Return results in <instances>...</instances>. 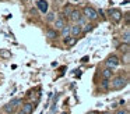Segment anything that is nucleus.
<instances>
[{"instance_id":"9","label":"nucleus","mask_w":130,"mask_h":114,"mask_svg":"<svg viewBox=\"0 0 130 114\" xmlns=\"http://www.w3.org/2000/svg\"><path fill=\"white\" fill-rule=\"evenodd\" d=\"M53 24H55V28H53L55 31H60L66 25L64 24V19H63L62 17H56V18H55V21H53Z\"/></svg>"},{"instance_id":"21","label":"nucleus","mask_w":130,"mask_h":114,"mask_svg":"<svg viewBox=\"0 0 130 114\" xmlns=\"http://www.w3.org/2000/svg\"><path fill=\"white\" fill-rule=\"evenodd\" d=\"M101 89H104V90L109 89V81H108V79H102V82H101Z\"/></svg>"},{"instance_id":"7","label":"nucleus","mask_w":130,"mask_h":114,"mask_svg":"<svg viewBox=\"0 0 130 114\" xmlns=\"http://www.w3.org/2000/svg\"><path fill=\"white\" fill-rule=\"evenodd\" d=\"M70 33H71V36H74V38L77 39V36L83 33V27H81V25H78V24L71 25V27H70Z\"/></svg>"},{"instance_id":"12","label":"nucleus","mask_w":130,"mask_h":114,"mask_svg":"<svg viewBox=\"0 0 130 114\" xmlns=\"http://www.w3.org/2000/svg\"><path fill=\"white\" fill-rule=\"evenodd\" d=\"M0 57L4 58V60H7V58L11 57V52L7 49H0Z\"/></svg>"},{"instance_id":"20","label":"nucleus","mask_w":130,"mask_h":114,"mask_svg":"<svg viewBox=\"0 0 130 114\" xmlns=\"http://www.w3.org/2000/svg\"><path fill=\"white\" fill-rule=\"evenodd\" d=\"M4 111H6V113H9V114H11V113H14V111H15V108L13 107L10 103H7V104L4 106Z\"/></svg>"},{"instance_id":"26","label":"nucleus","mask_w":130,"mask_h":114,"mask_svg":"<svg viewBox=\"0 0 130 114\" xmlns=\"http://www.w3.org/2000/svg\"><path fill=\"white\" fill-rule=\"evenodd\" d=\"M102 114H113V113H110V111H104Z\"/></svg>"},{"instance_id":"8","label":"nucleus","mask_w":130,"mask_h":114,"mask_svg":"<svg viewBox=\"0 0 130 114\" xmlns=\"http://www.w3.org/2000/svg\"><path fill=\"white\" fill-rule=\"evenodd\" d=\"M113 72H115V71H113L112 68H109V67H105L104 70H101V77L104 78V79H108V81H109L110 78L113 77Z\"/></svg>"},{"instance_id":"2","label":"nucleus","mask_w":130,"mask_h":114,"mask_svg":"<svg viewBox=\"0 0 130 114\" xmlns=\"http://www.w3.org/2000/svg\"><path fill=\"white\" fill-rule=\"evenodd\" d=\"M81 13H83V17H85V18L90 19V21H96V19H98V11H96L94 7L85 6V7L83 8Z\"/></svg>"},{"instance_id":"11","label":"nucleus","mask_w":130,"mask_h":114,"mask_svg":"<svg viewBox=\"0 0 130 114\" xmlns=\"http://www.w3.org/2000/svg\"><path fill=\"white\" fill-rule=\"evenodd\" d=\"M23 111L25 114H31L34 111V104L32 103H24L23 104Z\"/></svg>"},{"instance_id":"17","label":"nucleus","mask_w":130,"mask_h":114,"mask_svg":"<svg viewBox=\"0 0 130 114\" xmlns=\"http://www.w3.org/2000/svg\"><path fill=\"white\" fill-rule=\"evenodd\" d=\"M122 39H123L124 43H129V40H130V31H129V28H127V29L124 31V33L122 35Z\"/></svg>"},{"instance_id":"18","label":"nucleus","mask_w":130,"mask_h":114,"mask_svg":"<svg viewBox=\"0 0 130 114\" xmlns=\"http://www.w3.org/2000/svg\"><path fill=\"white\" fill-rule=\"evenodd\" d=\"M9 103H10V104H11V106H13V107H14V108H17L18 106H20V103H21V99H18V97H15V99L10 100Z\"/></svg>"},{"instance_id":"22","label":"nucleus","mask_w":130,"mask_h":114,"mask_svg":"<svg viewBox=\"0 0 130 114\" xmlns=\"http://www.w3.org/2000/svg\"><path fill=\"white\" fill-rule=\"evenodd\" d=\"M122 60H123L124 64H129L130 63V54H129V53H124V56H123V58H122Z\"/></svg>"},{"instance_id":"25","label":"nucleus","mask_w":130,"mask_h":114,"mask_svg":"<svg viewBox=\"0 0 130 114\" xmlns=\"http://www.w3.org/2000/svg\"><path fill=\"white\" fill-rule=\"evenodd\" d=\"M87 114H99V111H96V110H91V111H88Z\"/></svg>"},{"instance_id":"15","label":"nucleus","mask_w":130,"mask_h":114,"mask_svg":"<svg viewBox=\"0 0 130 114\" xmlns=\"http://www.w3.org/2000/svg\"><path fill=\"white\" fill-rule=\"evenodd\" d=\"M73 10H74V8H73V6H71L70 3H67V4H66L64 7H63V13L67 14V15H70V14L73 13Z\"/></svg>"},{"instance_id":"24","label":"nucleus","mask_w":130,"mask_h":114,"mask_svg":"<svg viewBox=\"0 0 130 114\" xmlns=\"http://www.w3.org/2000/svg\"><path fill=\"white\" fill-rule=\"evenodd\" d=\"M92 29H94V25L88 24V25H85V28H84V32H90V31H92Z\"/></svg>"},{"instance_id":"10","label":"nucleus","mask_w":130,"mask_h":114,"mask_svg":"<svg viewBox=\"0 0 130 114\" xmlns=\"http://www.w3.org/2000/svg\"><path fill=\"white\" fill-rule=\"evenodd\" d=\"M46 38L48 39H56L57 38V31H55L53 28H48V29H46Z\"/></svg>"},{"instance_id":"19","label":"nucleus","mask_w":130,"mask_h":114,"mask_svg":"<svg viewBox=\"0 0 130 114\" xmlns=\"http://www.w3.org/2000/svg\"><path fill=\"white\" fill-rule=\"evenodd\" d=\"M129 49H130L129 43H122L120 46H119V50H120V52H123V53H129Z\"/></svg>"},{"instance_id":"27","label":"nucleus","mask_w":130,"mask_h":114,"mask_svg":"<svg viewBox=\"0 0 130 114\" xmlns=\"http://www.w3.org/2000/svg\"><path fill=\"white\" fill-rule=\"evenodd\" d=\"M18 114H25V113H24V111L21 110V111H18Z\"/></svg>"},{"instance_id":"14","label":"nucleus","mask_w":130,"mask_h":114,"mask_svg":"<svg viewBox=\"0 0 130 114\" xmlns=\"http://www.w3.org/2000/svg\"><path fill=\"white\" fill-rule=\"evenodd\" d=\"M55 18H56V14H55L53 11H49V13H46V17H45V21H46V22H53Z\"/></svg>"},{"instance_id":"23","label":"nucleus","mask_w":130,"mask_h":114,"mask_svg":"<svg viewBox=\"0 0 130 114\" xmlns=\"http://www.w3.org/2000/svg\"><path fill=\"white\" fill-rule=\"evenodd\" d=\"M115 114H129V111H127V108H118Z\"/></svg>"},{"instance_id":"1","label":"nucleus","mask_w":130,"mask_h":114,"mask_svg":"<svg viewBox=\"0 0 130 114\" xmlns=\"http://www.w3.org/2000/svg\"><path fill=\"white\" fill-rule=\"evenodd\" d=\"M126 86H127V78H124L123 75H118L112 79V82H109V88L113 89V90H122Z\"/></svg>"},{"instance_id":"4","label":"nucleus","mask_w":130,"mask_h":114,"mask_svg":"<svg viewBox=\"0 0 130 114\" xmlns=\"http://www.w3.org/2000/svg\"><path fill=\"white\" fill-rule=\"evenodd\" d=\"M105 63H106V67H109V68H116V67L119 65V64H120V60H119V57L116 54H110L109 57L106 58V61H105Z\"/></svg>"},{"instance_id":"5","label":"nucleus","mask_w":130,"mask_h":114,"mask_svg":"<svg viewBox=\"0 0 130 114\" xmlns=\"http://www.w3.org/2000/svg\"><path fill=\"white\" fill-rule=\"evenodd\" d=\"M70 18H71V21H74L76 24H80V21H81V19L84 18V17H83L81 10H77V8H74L73 13L70 14Z\"/></svg>"},{"instance_id":"13","label":"nucleus","mask_w":130,"mask_h":114,"mask_svg":"<svg viewBox=\"0 0 130 114\" xmlns=\"http://www.w3.org/2000/svg\"><path fill=\"white\" fill-rule=\"evenodd\" d=\"M76 42H77V39L76 38H70V36H66V38L63 39V43L67 44V46H73Z\"/></svg>"},{"instance_id":"3","label":"nucleus","mask_w":130,"mask_h":114,"mask_svg":"<svg viewBox=\"0 0 130 114\" xmlns=\"http://www.w3.org/2000/svg\"><path fill=\"white\" fill-rule=\"evenodd\" d=\"M109 15H110L112 22H115V24H119V22L122 21V18H123V14H122V11L119 10V8H112V10H109Z\"/></svg>"},{"instance_id":"6","label":"nucleus","mask_w":130,"mask_h":114,"mask_svg":"<svg viewBox=\"0 0 130 114\" xmlns=\"http://www.w3.org/2000/svg\"><path fill=\"white\" fill-rule=\"evenodd\" d=\"M37 7H38V10H39L42 14H46V13H48V10H49V4H48L46 0H38V2H37Z\"/></svg>"},{"instance_id":"16","label":"nucleus","mask_w":130,"mask_h":114,"mask_svg":"<svg viewBox=\"0 0 130 114\" xmlns=\"http://www.w3.org/2000/svg\"><path fill=\"white\" fill-rule=\"evenodd\" d=\"M60 32H62V36L63 38H66V36L70 35V27H67V25H64V27L60 29Z\"/></svg>"}]
</instances>
